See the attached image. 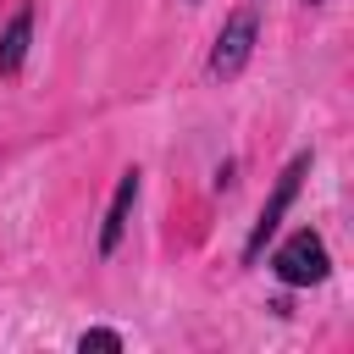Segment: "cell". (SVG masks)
<instances>
[{
  "label": "cell",
  "instance_id": "7a4b0ae2",
  "mask_svg": "<svg viewBox=\"0 0 354 354\" xmlns=\"http://www.w3.org/2000/svg\"><path fill=\"white\" fill-rule=\"evenodd\" d=\"M304 171H310V155H293V160L282 166V177H277V188H271V199L260 205V216H254V227H249V238H243V266H254V260H260V249L271 243V232L282 227L288 205L299 199V183H304Z\"/></svg>",
  "mask_w": 354,
  "mask_h": 354
},
{
  "label": "cell",
  "instance_id": "6da1fadb",
  "mask_svg": "<svg viewBox=\"0 0 354 354\" xmlns=\"http://www.w3.org/2000/svg\"><path fill=\"white\" fill-rule=\"evenodd\" d=\"M271 271H277V282H282V288H315V282H326V277H332L326 238H321L315 227H293V232L277 243Z\"/></svg>",
  "mask_w": 354,
  "mask_h": 354
},
{
  "label": "cell",
  "instance_id": "277c9868",
  "mask_svg": "<svg viewBox=\"0 0 354 354\" xmlns=\"http://www.w3.org/2000/svg\"><path fill=\"white\" fill-rule=\"evenodd\" d=\"M133 205H138V166H127V171L116 177V194H111V205H105V221H100V260H111V254L122 249Z\"/></svg>",
  "mask_w": 354,
  "mask_h": 354
},
{
  "label": "cell",
  "instance_id": "8992f818",
  "mask_svg": "<svg viewBox=\"0 0 354 354\" xmlns=\"http://www.w3.org/2000/svg\"><path fill=\"white\" fill-rule=\"evenodd\" d=\"M77 348H83V354H88V348L122 354V332H111V326H88V332H77Z\"/></svg>",
  "mask_w": 354,
  "mask_h": 354
},
{
  "label": "cell",
  "instance_id": "52a82bcc",
  "mask_svg": "<svg viewBox=\"0 0 354 354\" xmlns=\"http://www.w3.org/2000/svg\"><path fill=\"white\" fill-rule=\"evenodd\" d=\"M310 6H326V0H310Z\"/></svg>",
  "mask_w": 354,
  "mask_h": 354
},
{
  "label": "cell",
  "instance_id": "ba28073f",
  "mask_svg": "<svg viewBox=\"0 0 354 354\" xmlns=\"http://www.w3.org/2000/svg\"><path fill=\"white\" fill-rule=\"evenodd\" d=\"M194 6H199V0H194Z\"/></svg>",
  "mask_w": 354,
  "mask_h": 354
},
{
  "label": "cell",
  "instance_id": "5b68a950",
  "mask_svg": "<svg viewBox=\"0 0 354 354\" xmlns=\"http://www.w3.org/2000/svg\"><path fill=\"white\" fill-rule=\"evenodd\" d=\"M28 39H33V6L22 0L11 11V22L0 28V77H17L22 61H28Z\"/></svg>",
  "mask_w": 354,
  "mask_h": 354
},
{
  "label": "cell",
  "instance_id": "3957f363",
  "mask_svg": "<svg viewBox=\"0 0 354 354\" xmlns=\"http://www.w3.org/2000/svg\"><path fill=\"white\" fill-rule=\"evenodd\" d=\"M254 39H260V17H254L249 6H243V11H232V17L221 22L216 44H210V77H216V83H232V77L249 66Z\"/></svg>",
  "mask_w": 354,
  "mask_h": 354
}]
</instances>
